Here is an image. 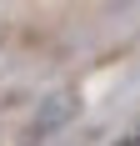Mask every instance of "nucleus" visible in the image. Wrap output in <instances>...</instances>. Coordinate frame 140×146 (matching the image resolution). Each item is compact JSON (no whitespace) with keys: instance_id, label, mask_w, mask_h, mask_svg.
Segmentation results:
<instances>
[{"instance_id":"f03ea898","label":"nucleus","mask_w":140,"mask_h":146,"mask_svg":"<svg viewBox=\"0 0 140 146\" xmlns=\"http://www.w3.org/2000/svg\"><path fill=\"white\" fill-rule=\"evenodd\" d=\"M115 146H135V136H125V141H115Z\"/></svg>"},{"instance_id":"f257e3e1","label":"nucleus","mask_w":140,"mask_h":146,"mask_svg":"<svg viewBox=\"0 0 140 146\" xmlns=\"http://www.w3.org/2000/svg\"><path fill=\"white\" fill-rule=\"evenodd\" d=\"M70 116H75V96H70V91L45 96V106L35 111V121H30V141H45V136H50V131H60Z\"/></svg>"},{"instance_id":"7ed1b4c3","label":"nucleus","mask_w":140,"mask_h":146,"mask_svg":"<svg viewBox=\"0 0 140 146\" xmlns=\"http://www.w3.org/2000/svg\"><path fill=\"white\" fill-rule=\"evenodd\" d=\"M130 136H135V146H140V121H135V131H130Z\"/></svg>"}]
</instances>
